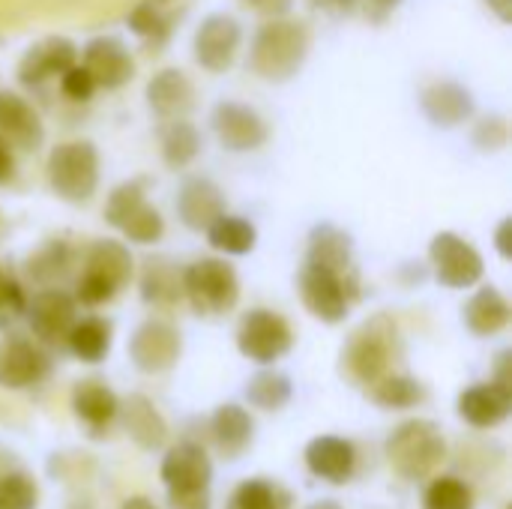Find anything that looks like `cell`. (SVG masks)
Segmentation results:
<instances>
[{
  "label": "cell",
  "instance_id": "cell-1",
  "mask_svg": "<svg viewBox=\"0 0 512 509\" xmlns=\"http://www.w3.org/2000/svg\"><path fill=\"white\" fill-rule=\"evenodd\" d=\"M402 357V336H399V324L393 315L378 312L372 318H366L345 342L342 348V375L357 384V387H369L378 378H384L387 372H393V366Z\"/></svg>",
  "mask_w": 512,
  "mask_h": 509
},
{
  "label": "cell",
  "instance_id": "cell-2",
  "mask_svg": "<svg viewBox=\"0 0 512 509\" xmlns=\"http://www.w3.org/2000/svg\"><path fill=\"white\" fill-rule=\"evenodd\" d=\"M309 48H312V33L303 21L288 18V15L267 18L252 39L246 63L258 78L282 84V81H291L303 69Z\"/></svg>",
  "mask_w": 512,
  "mask_h": 509
},
{
  "label": "cell",
  "instance_id": "cell-3",
  "mask_svg": "<svg viewBox=\"0 0 512 509\" xmlns=\"http://www.w3.org/2000/svg\"><path fill=\"white\" fill-rule=\"evenodd\" d=\"M135 276V258L120 240H96L81 258V270L75 276V300L78 306L96 309L111 303Z\"/></svg>",
  "mask_w": 512,
  "mask_h": 509
},
{
  "label": "cell",
  "instance_id": "cell-4",
  "mask_svg": "<svg viewBox=\"0 0 512 509\" xmlns=\"http://www.w3.org/2000/svg\"><path fill=\"white\" fill-rule=\"evenodd\" d=\"M297 291L312 318L324 324H342L351 315V306L360 300V270H330L303 261Z\"/></svg>",
  "mask_w": 512,
  "mask_h": 509
},
{
  "label": "cell",
  "instance_id": "cell-5",
  "mask_svg": "<svg viewBox=\"0 0 512 509\" xmlns=\"http://www.w3.org/2000/svg\"><path fill=\"white\" fill-rule=\"evenodd\" d=\"M393 471L411 483L429 480L447 459V438L432 420H408L384 444Z\"/></svg>",
  "mask_w": 512,
  "mask_h": 509
},
{
  "label": "cell",
  "instance_id": "cell-6",
  "mask_svg": "<svg viewBox=\"0 0 512 509\" xmlns=\"http://www.w3.org/2000/svg\"><path fill=\"white\" fill-rule=\"evenodd\" d=\"M183 300L201 318H219L240 303L237 270L225 258H198L183 267Z\"/></svg>",
  "mask_w": 512,
  "mask_h": 509
},
{
  "label": "cell",
  "instance_id": "cell-7",
  "mask_svg": "<svg viewBox=\"0 0 512 509\" xmlns=\"http://www.w3.org/2000/svg\"><path fill=\"white\" fill-rule=\"evenodd\" d=\"M48 186L69 204H87L99 189V153L90 141H63L45 162Z\"/></svg>",
  "mask_w": 512,
  "mask_h": 509
},
{
  "label": "cell",
  "instance_id": "cell-8",
  "mask_svg": "<svg viewBox=\"0 0 512 509\" xmlns=\"http://www.w3.org/2000/svg\"><path fill=\"white\" fill-rule=\"evenodd\" d=\"M294 348V330L285 315L273 309H249L240 318L237 327V351L258 363V366H273L282 357H288Z\"/></svg>",
  "mask_w": 512,
  "mask_h": 509
},
{
  "label": "cell",
  "instance_id": "cell-9",
  "mask_svg": "<svg viewBox=\"0 0 512 509\" xmlns=\"http://www.w3.org/2000/svg\"><path fill=\"white\" fill-rule=\"evenodd\" d=\"M429 264H432V273H435L438 285H444L450 291L477 288L483 273H486V261L477 252V246L471 240H465L462 234H456V231H441V234L432 237Z\"/></svg>",
  "mask_w": 512,
  "mask_h": 509
},
{
  "label": "cell",
  "instance_id": "cell-10",
  "mask_svg": "<svg viewBox=\"0 0 512 509\" xmlns=\"http://www.w3.org/2000/svg\"><path fill=\"white\" fill-rule=\"evenodd\" d=\"M24 318L39 345L57 348V345H66V336H69L72 324L78 321V300L69 291H63L60 285L39 288L33 297H27Z\"/></svg>",
  "mask_w": 512,
  "mask_h": 509
},
{
  "label": "cell",
  "instance_id": "cell-11",
  "mask_svg": "<svg viewBox=\"0 0 512 509\" xmlns=\"http://www.w3.org/2000/svg\"><path fill=\"white\" fill-rule=\"evenodd\" d=\"M183 354V336L174 324L162 318H147L135 327L129 339V360L144 375H162L177 366Z\"/></svg>",
  "mask_w": 512,
  "mask_h": 509
},
{
  "label": "cell",
  "instance_id": "cell-12",
  "mask_svg": "<svg viewBox=\"0 0 512 509\" xmlns=\"http://www.w3.org/2000/svg\"><path fill=\"white\" fill-rule=\"evenodd\" d=\"M243 42V27L234 15L228 12H213L207 15L192 39V51H195V63L213 75L231 69V63L237 60Z\"/></svg>",
  "mask_w": 512,
  "mask_h": 509
},
{
  "label": "cell",
  "instance_id": "cell-13",
  "mask_svg": "<svg viewBox=\"0 0 512 509\" xmlns=\"http://www.w3.org/2000/svg\"><path fill=\"white\" fill-rule=\"evenodd\" d=\"M210 126L228 153H252L267 144V120L243 102H219L210 114Z\"/></svg>",
  "mask_w": 512,
  "mask_h": 509
},
{
  "label": "cell",
  "instance_id": "cell-14",
  "mask_svg": "<svg viewBox=\"0 0 512 509\" xmlns=\"http://www.w3.org/2000/svg\"><path fill=\"white\" fill-rule=\"evenodd\" d=\"M51 375V354L36 339L6 336L0 342V387L27 390Z\"/></svg>",
  "mask_w": 512,
  "mask_h": 509
},
{
  "label": "cell",
  "instance_id": "cell-15",
  "mask_svg": "<svg viewBox=\"0 0 512 509\" xmlns=\"http://www.w3.org/2000/svg\"><path fill=\"white\" fill-rule=\"evenodd\" d=\"M78 63V45L66 36H48L24 51L18 60V84L27 90H39L42 84L60 78L69 66Z\"/></svg>",
  "mask_w": 512,
  "mask_h": 509
},
{
  "label": "cell",
  "instance_id": "cell-16",
  "mask_svg": "<svg viewBox=\"0 0 512 509\" xmlns=\"http://www.w3.org/2000/svg\"><path fill=\"white\" fill-rule=\"evenodd\" d=\"M81 66L93 75L99 90H120L135 78V60L117 36H93L81 48Z\"/></svg>",
  "mask_w": 512,
  "mask_h": 509
},
{
  "label": "cell",
  "instance_id": "cell-17",
  "mask_svg": "<svg viewBox=\"0 0 512 509\" xmlns=\"http://www.w3.org/2000/svg\"><path fill=\"white\" fill-rule=\"evenodd\" d=\"M420 108L435 129H456L474 117L477 99L465 84L453 78H438L420 90Z\"/></svg>",
  "mask_w": 512,
  "mask_h": 509
},
{
  "label": "cell",
  "instance_id": "cell-18",
  "mask_svg": "<svg viewBox=\"0 0 512 509\" xmlns=\"http://www.w3.org/2000/svg\"><path fill=\"white\" fill-rule=\"evenodd\" d=\"M456 411L471 429H498L510 420L512 390L498 381L474 384V387L462 390Z\"/></svg>",
  "mask_w": 512,
  "mask_h": 509
},
{
  "label": "cell",
  "instance_id": "cell-19",
  "mask_svg": "<svg viewBox=\"0 0 512 509\" xmlns=\"http://www.w3.org/2000/svg\"><path fill=\"white\" fill-rule=\"evenodd\" d=\"M303 459H306V468L330 486H345L357 471V450L351 441H345L339 435L312 438L306 444Z\"/></svg>",
  "mask_w": 512,
  "mask_h": 509
},
{
  "label": "cell",
  "instance_id": "cell-20",
  "mask_svg": "<svg viewBox=\"0 0 512 509\" xmlns=\"http://www.w3.org/2000/svg\"><path fill=\"white\" fill-rule=\"evenodd\" d=\"M159 477L168 489H210L213 462L201 444L180 441L168 447L159 465Z\"/></svg>",
  "mask_w": 512,
  "mask_h": 509
},
{
  "label": "cell",
  "instance_id": "cell-21",
  "mask_svg": "<svg viewBox=\"0 0 512 509\" xmlns=\"http://www.w3.org/2000/svg\"><path fill=\"white\" fill-rule=\"evenodd\" d=\"M0 138L21 153L39 150L45 141V126L36 108L12 90H0Z\"/></svg>",
  "mask_w": 512,
  "mask_h": 509
},
{
  "label": "cell",
  "instance_id": "cell-22",
  "mask_svg": "<svg viewBox=\"0 0 512 509\" xmlns=\"http://www.w3.org/2000/svg\"><path fill=\"white\" fill-rule=\"evenodd\" d=\"M225 192L207 177H186L177 192V216L189 231H207L225 213Z\"/></svg>",
  "mask_w": 512,
  "mask_h": 509
},
{
  "label": "cell",
  "instance_id": "cell-23",
  "mask_svg": "<svg viewBox=\"0 0 512 509\" xmlns=\"http://www.w3.org/2000/svg\"><path fill=\"white\" fill-rule=\"evenodd\" d=\"M147 105L159 120L189 117L195 108V87L183 69H159L147 81Z\"/></svg>",
  "mask_w": 512,
  "mask_h": 509
},
{
  "label": "cell",
  "instance_id": "cell-24",
  "mask_svg": "<svg viewBox=\"0 0 512 509\" xmlns=\"http://www.w3.org/2000/svg\"><path fill=\"white\" fill-rule=\"evenodd\" d=\"M117 420L123 423L126 435L141 447V450H162L168 444V423L162 411L141 393H132L120 399Z\"/></svg>",
  "mask_w": 512,
  "mask_h": 509
},
{
  "label": "cell",
  "instance_id": "cell-25",
  "mask_svg": "<svg viewBox=\"0 0 512 509\" xmlns=\"http://www.w3.org/2000/svg\"><path fill=\"white\" fill-rule=\"evenodd\" d=\"M138 291L147 306L168 312V309L180 306V300H183V270L171 258L153 255L141 264Z\"/></svg>",
  "mask_w": 512,
  "mask_h": 509
},
{
  "label": "cell",
  "instance_id": "cell-26",
  "mask_svg": "<svg viewBox=\"0 0 512 509\" xmlns=\"http://www.w3.org/2000/svg\"><path fill=\"white\" fill-rule=\"evenodd\" d=\"M72 411L90 429V435H105L111 429V423L117 420L120 399L105 381L87 378V381L75 384V390H72Z\"/></svg>",
  "mask_w": 512,
  "mask_h": 509
},
{
  "label": "cell",
  "instance_id": "cell-27",
  "mask_svg": "<svg viewBox=\"0 0 512 509\" xmlns=\"http://www.w3.org/2000/svg\"><path fill=\"white\" fill-rule=\"evenodd\" d=\"M210 438L225 459H237L249 450L255 438V420L243 405H219L210 417Z\"/></svg>",
  "mask_w": 512,
  "mask_h": 509
},
{
  "label": "cell",
  "instance_id": "cell-28",
  "mask_svg": "<svg viewBox=\"0 0 512 509\" xmlns=\"http://www.w3.org/2000/svg\"><path fill=\"white\" fill-rule=\"evenodd\" d=\"M510 303L507 297L495 288V285H483L471 294V300L465 303V327L480 336V339H492L498 333H504L510 327Z\"/></svg>",
  "mask_w": 512,
  "mask_h": 509
},
{
  "label": "cell",
  "instance_id": "cell-29",
  "mask_svg": "<svg viewBox=\"0 0 512 509\" xmlns=\"http://www.w3.org/2000/svg\"><path fill=\"white\" fill-rule=\"evenodd\" d=\"M306 261L330 267V270H357L351 234L345 228L333 225V222L315 225L309 231V240H306Z\"/></svg>",
  "mask_w": 512,
  "mask_h": 509
},
{
  "label": "cell",
  "instance_id": "cell-30",
  "mask_svg": "<svg viewBox=\"0 0 512 509\" xmlns=\"http://www.w3.org/2000/svg\"><path fill=\"white\" fill-rule=\"evenodd\" d=\"M159 147H162V159L168 168L183 171L189 168L201 150H204V138L198 132L195 123H189V117H177V120H162L159 129Z\"/></svg>",
  "mask_w": 512,
  "mask_h": 509
},
{
  "label": "cell",
  "instance_id": "cell-31",
  "mask_svg": "<svg viewBox=\"0 0 512 509\" xmlns=\"http://www.w3.org/2000/svg\"><path fill=\"white\" fill-rule=\"evenodd\" d=\"M111 339H114V327L111 321L99 318V315H87V318H78L66 336V348L75 360L81 363H102L111 351Z\"/></svg>",
  "mask_w": 512,
  "mask_h": 509
},
{
  "label": "cell",
  "instance_id": "cell-32",
  "mask_svg": "<svg viewBox=\"0 0 512 509\" xmlns=\"http://www.w3.org/2000/svg\"><path fill=\"white\" fill-rule=\"evenodd\" d=\"M75 264V252L66 240H48L45 246H39L27 264H24V276L36 285V288H54L60 285L69 270Z\"/></svg>",
  "mask_w": 512,
  "mask_h": 509
},
{
  "label": "cell",
  "instance_id": "cell-33",
  "mask_svg": "<svg viewBox=\"0 0 512 509\" xmlns=\"http://www.w3.org/2000/svg\"><path fill=\"white\" fill-rule=\"evenodd\" d=\"M204 234H207V243L228 258H243L258 246V228L246 216H237L228 210Z\"/></svg>",
  "mask_w": 512,
  "mask_h": 509
},
{
  "label": "cell",
  "instance_id": "cell-34",
  "mask_svg": "<svg viewBox=\"0 0 512 509\" xmlns=\"http://www.w3.org/2000/svg\"><path fill=\"white\" fill-rule=\"evenodd\" d=\"M366 390H369V402L384 411H408L426 402V387L405 372H387Z\"/></svg>",
  "mask_w": 512,
  "mask_h": 509
},
{
  "label": "cell",
  "instance_id": "cell-35",
  "mask_svg": "<svg viewBox=\"0 0 512 509\" xmlns=\"http://www.w3.org/2000/svg\"><path fill=\"white\" fill-rule=\"evenodd\" d=\"M294 396V384L285 372H276V369H261L258 375L249 378L246 384V399L252 408L258 411H282Z\"/></svg>",
  "mask_w": 512,
  "mask_h": 509
},
{
  "label": "cell",
  "instance_id": "cell-36",
  "mask_svg": "<svg viewBox=\"0 0 512 509\" xmlns=\"http://www.w3.org/2000/svg\"><path fill=\"white\" fill-rule=\"evenodd\" d=\"M126 24L141 42H147L153 48H162L171 36V15L165 12V6H159L153 0L135 3L126 15Z\"/></svg>",
  "mask_w": 512,
  "mask_h": 509
},
{
  "label": "cell",
  "instance_id": "cell-37",
  "mask_svg": "<svg viewBox=\"0 0 512 509\" xmlns=\"http://www.w3.org/2000/svg\"><path fill=\"white\" fill-rule=\"evenodd\" d=\"M228 509H291V495L273 480H243L234 489Z\"/></svg>",
  "mask_w": 512,
  "mask_h": 509
},
{
  "label": "cell",
  "instance_id": "cell-38",
  "mask_svg": "<svg viewBox=\"0 0 512 509\" xmlns=\"http://www.w3.org/2000/svg\"><path fill=\"white\" fill-rule=\"evenodd\" d=\"M120 234H123L129 243L153 246V243H159V240L165 237V219H162V213H159L153 204L141 201V204L126 216V222L120 225Z\"/></svg>",
  "mask_w": 512,
  "mask_h": 509
},
{
  "label": "cell",
  "instance_id": "cell-39",
  "mask_svg": "<svg viewBox=\"0 0 512 509\" xmlns=\"http://www.w3.org/2000/svg\"><path fill=\"white\" fill-rule=\"evenodd\" d=\"M474 489L459 477H438L423 495V509H474Z\"/></svg>",
  "mask_w": 512,
  "mask_h": 509
},
{
  "label": "cell",
  "instance_id": "cell-40",
  "mask_svg": "<svg viewBox=\"0 0 512 509\" xmlns=\"http://www.w3.org/2000/svg\"><path fill=\"white\" fill-rule=\"evenodd\" d=\"M147 186H150L147 177H132V180H126V183L114 186L111 195H108V201H105V222H108L111 228L120 231V225L126 222V216H129L141 201H147Z\"/></svg>",
  "mask_w": 512,
  "mask_h": 509
},
{
  "label": "cell",
  "instance_id": "cell-41",
  "mask_svg": "<svg viewBox=\"0 0 512 509\" xmlns=\"http://www.w3.org/2000/svg\"><path fill=\"white\" fill-rule=\"evenodd\" d=\"M39 489L27 474H0V509H36Z\"/></svg>",
  "mask_w": 512,
  "mask_h": 509
},
{
  "label": "cell",
  "instance_id": "cell-42",
  "mask_svg": "<svg viewBox=\"0 0 512 509\" xmlns=\"http://www.w3.org/2000/svg\"><path fill=\"white\" fill-rule=\"evenodd\" d=\"M510 144V123L504 114H486L474 126V147L483 153H501Z\"/></svg>",
  "mask_w": 512,
  "mask_h": 509
},
{
  "label": "cell",
  "instance_id": "cell-43",
  "mask_svg": "<svg viewBox=\"0 0 512 509\" xmlns=\"http://www.w3.org/2000/svg\"><path fill=\"white\" fill-rule=\"evenodd\" d=\"M57 81H60V93H63L69 102H90L93 93L99 90L96 81H93V75H90L81 63L69 66Z\"/></svg>",
  "mask_w": 512,
  "mask_h": 509
},
{
  "label": "cell",
  "instance_id": "cell-44",
  "mask_svg": "<svg viewBox=\"0 0 512 509\" xmlns=\"http://www.w3.org/2000/svg\"><path fill=\"white\" fill-rule=\"evenodd\" d=\"M24 306H27V294H24L21 282L15 276H6V270L0 264V315H6V318L24 315Z\"/></svg>",
  "mask_w": 512,
  "mask_h": 509
},
{
  "label": "cell",
  "instance_id": "cell-45",
  "mask_svg": "<svg viewBox=\"0 0 512 509\" xmlns=\"http://www.w3.org/2000/svg\"><path fill=\"white\" fill-rule=\"evenodd\" d=\"M171 509H213L210 489H168Z\"/></svg>",
  "mask_w": 512,
  "mask_h": 509
},
{
  "label": "cell",
  "instance_id": "cell-46",
  "mask_svg": "<svg viewBox=\"0 0 512 509\" xmlns=\"http://www.w3.org/2000/svg\"><path fill=\"white\" fill-rule=\"evenodd\" d=\"M246 9H252V12H258L261 18H282V15H288L291 12V6H294V0H240Z\"/></svg>",
  "mask_w": 512,
  "mask_h": 509
},
{
  "label": "cell",
  "instance_id": "cell-47",
  "mask_svg": "<svg viewBox=\"0 0 512 509\" xmlns=\"http://www.w3.org/2000/svg\"><path fill=\"white\" fill-rule=\"evenodd\" d=\"M309 3H312L315 9L333 15V18H345V15H354V12L360 9L363 0H309Z\"/></svg>",
  "mask_w": 512,
  "mask_h": 509
},
{
  "label": "cell",
  "instance_id": "cell-48",
  "mask_svg": "<svg viewBox=\"0 0 512 509\" xmlns=\"http://www.w3.org/2000/svg\"><path fill=\"white\" fill-rule=\"evenodd\" d=\"M360 6H366V15H369V21H375V24H381V21H387L399 6H402V0H363Z\"/></svg>",
  "mask_w": 512,
  "mask_h": 509
},
{
  "label": "cell",
  "instance_id": "cell-49",
  "mask_svg": "<svg viewBox=\"0 0 512 509\" xmlns=\"http://www.w3.org/2000/svg\"><path fill=\"white\" fill-rule=\"evenodd\" d=\"M15 180V150L9 147V141L0 138V186Z\"/></svg>",
  "mask_w": 512,
  "mask_h": 509
},
{
  "label": "cell",
  "instance_id": "cell-50",
  "mask_svg": "<svg viewBox=\"0 0 512 509\" xmlns=\"http://www.w3.org/2000/svg\"><path fill=\"white\" fill-rule=\"evenodd\" d=\"M495 249H498V255H501L504 261H510L512 258V222L510 219H504V222L498 225V231H495Z\"/></svg>",
  "mask_w": 512,
  "mask_h": 509
},
{
  "label": "cell",
  "instance_id": "cell-51",
  "mask_svg": "<svg viewBox=\"0 0 512 509\" xmlns=\"http://www.w3.org/2000/svg\"><path fill=\"white\" fill-rule=\"evenodd\" d=\"M510 363H512L510 351H501V354H498V360H495V378H492V381H498V384H504V387H510L512 390Z\"/></svg>",
  "mask_w": 512,
  "mask_h": 509
},
{
  "label": "cell",
  "instance_id": "cell-52",
  "mask_svg": "<svg viewBox=\"0 0 512 509\" xmlns=\"http://www.w3.org/2000/svg\"><path fill=\"white\" fill-rule=\"evenodd\" d=\"M486 6L498 15V21H504V24L512 21V0H486Z\"/></svg>",
  "mask_w": 512,
  "mask_h": 509
},
{
  "label": "cell",
  "instance_id": "cell-53",
  "mask_svg": "<svg viewBox=\"0 0 512 509\" xmlns=\"http://www.w3.org/2000/svg\"><path fill=\"white\" fill-rule=\"evenodd\" d=\"M120 509H156V507H153V501H147V498H129V501H123V507Z\"/></svg>",
  "mask_w": 512,
  "mask_h": 509
},
{
  "label": "cell",
  "instance_id": "cell-54",
  "mask_svg": "<svg viewBox=\"0 0 512 509\" xmlns=\"http://www.w3.org/2000/svg\"><path fill=\"white\" fill-rule=\"evenodd\" d=\"M306 509H345V507H342V504H336V501H327V498H324V501H315V504H309Z\"/></svg>",
  "mask_w": 512,
  "mask_h": 509
},
{
  "label": "cell",
  "instance_id": "cell-55",
  "mask_svg": "<svg viewBox=\"0 0 512 509\" xmlns=\"http://www.w3.org/2000/svg\"><path fill=\"white\" fill-rule=\"evenodd\" d=\"M153 3H159V6H168L171 0H153Z\"/></svg>",
  "mask_w": 512,
  "mask_h": 509
}]
</instances>
